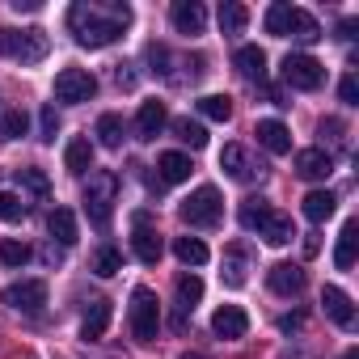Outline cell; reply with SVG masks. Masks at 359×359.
<instances>
[{"label": "cell", "instance_id": "836d02e7", "mask_svg": "<svg viewBox=\"0 0 359 359\" xmlns=\"http://www.w3.org/2000/svg\"><path fill=\"white\" fill-rule=\"evenodd\" d=\"M93 271H97L102 279H110V275H118V271H123V254H118L114 245H102V250L93 254Z\"/></svg>", "mask_w": 359, "mask_h": 359}, {"label": "cell", "instance_id": "9a60e30c", "mask_svg": "<svg viewBox=\"0 0 359 359\" xmlns=\"http://www.w3.org/2000/svg\"><path fill=\"white\" fill-rule=\"evenodd\" d=\"M110 317H114V309H110V300H89V309H85V317H81V338L85 342H97L106 330H110Z\"/></svg>", "mask_w": 359, "mask_h": 359}, {"label": "cell", "instance_id": "4fadbf2b", "mask_svg": "<svg viewBox=\"0 0 359 359\" xmlns=\"http://www.w3.org/2000/svg\"><path fill=\"white\" fill-rule=\"evenodd\" d=\"M296 173L304 177V182H325V177L334 173V156L325 148H300L296 152Z\"/></svg>", "mask_w": 359, "mask_h": 359}, {"label": "cell", "instance_id": "d590c367", "mask_svg": "<svg viewBox=\"0 0 359 359\" xmlns=\"http://www.w3.org/2000/svg\"><path fill=\"white\" fill-rule=\"evenodd\" d=\"M34 254H30V245L26 241H0V262L5 266H26Z\"/></svg>", "mask_w": 359, "mask_h": 359}, {"label": "cell", "instance_id": "ee69618b", "mask_svg": "<svg viewBox=\"0 0 359 359\" xmlns=\"http://www.w3.org/2000/svg\"><path fill=\"white\" fill-rule=\"evenodd\" d=\"M300 325H304V317H283V321H279L283 334H292V330H300Z\"/></svg>", "mask_w": 359, "mask_h": 359}, {"label": "cell", "instance_id": "ab89813d", "mask_svg": "<svg viewBox=\"0 0 359 359\" xmlns=\"http://www.w3.org/2000/svg\"><path fill=\"white\" fill-rule=\"evenodd\" d=\"M22 187L43 199V195H47V173H43V169H22Z\"/></svg>", "mask_w": 359, "mask_h": 359}, {"label": "cell", "instance_id": "f546056e", "mask_svg": "<svg viewBox=\"0 0 359 359\" xmlns=\"http://www.w3.org/2000/svg\"><path fill=\"white\" fill-rule=\"evenodd\" d=\"M245 22H250L245 5H237V0H224V5H220V30H224V34H241Z\"/></svg>", "mask_w": 359, "mask_h": 359}, {"label": "cell", "instance_id": "ac0fdd59", "mask_svg": "<svg viewBox=\"0 0 359 359\" xmlns=\"http://www.w3.org/2000/svg\"><path fill=\"white\" fill-rule=\"evenodd\" d=\"M254 135H258V144H262L266 152H275V156H287V152H292V131H287L279 118H262Z\"/></svg>", "mask_w": 359, "mask_h": 359}, {"label": "cell", "instance_id": "d6a6232c", "mask_svg": "<svg viewBox=\"0 0 359 359\" xmlns=\"http://www.w3.org/2000/svg\"><path fill=\"white\" fill-rule=\"evenodd\" d=\"M173 131H177V140L191 144V148H208V131L195 118H173Z\"/></svg>", "mask_w": 359, "mask_h": 359}, {"label": "cell", "instance_id": "603a6c76", "mask_svg": "<svg viewBox=\"0 0 359 359\" xmlns=\"http://www.w3.org/2000/svg\"><path fill=\"white\" fill-rule=\"evenodd\" d=\"M287 34H292L296 43H317V39H321V26H317L313 13H304V9L292 5V13H287Z\"/></svg>", "mask_w": 359, "mask_h": 359}, {"label": "cell", "instance_id": "60d3db41", "mask_svg": "<svg viewBox=\"0 0 359 359\" xmlns=\"http://www.w3.org/2000/svg\"><path fill=\"white\" fill-rule=\"evenodd\" d=\"M338 97H342L346 106H359V81H355V76H342V85H338Z\"/></svg>", "mask_w": 359, "mask_h": 359}, {"label": "cell", "instance_id": "d4e9b609", "mask_svg": "<svg viewBox=\"0 0 359 359\" xmlns=\"http://www.w3.org/2000/svg\"><path fill=\"white\" fill-rule=\"evenodd\" d=\"M173 287H177V309H195V304L203 300V279H199L195 271H182Z\"/></svg>", "mask_w": 359, "mask_h": 359}, {"label": "cell", "instance_id": "1f68e13d", "mask_svg": "<svg viewBox=\"0 0 359 359\" xmlns=\"http://www.w3.org/2000/svg\"><path fill=\"white\" fill-rule=\"evenodd\" d=\"M123 135H127V127H123L118 114H102V118H97V140H102V148H118Z\"/></svg>", "mask_w": 359, "mask_h": 359}, {"label": "cell", "instance_id": "5bb4252c", "mask_svg": "<svg viewBox=\"0 0 359 359\" xmlns=\"http://www.w3.org/2000/svg\"><path fill=\"white\" fill-rule=\"evenodd\" d=\"M266 283H271L275 296H300V292H304V271H300L296 262H275V266L266 271Z\"/></svg>", "mask_w": 359, "mask_h": 359}, {"label": "cell", "instance_id": "7402d4cb", "mask_svg": "<svg viewBox=\"0 0 359 359\" xmlns=\"http://www.w3.org/2000/svg\"><path fill=\"white\" fill-rule=\"evenodd\" d=\"M237 72H241L245 81L262 85V81H266V51H262V47H241V51H237Z\"/></svg>", "mask_w": 359, "mask_h": 359}, {"label": "cell", "instance_id": "d6986e66", "mask_svg": "<svg viewBox=\"0 0 359 359\" xmlns=\"http://www.w3.org/2000/svg\"><path fill=\"white\" fill-rule=\"evenodd\" d=\"M165 123H169L165 102H144V106H140V114H135V135H140V140H156Z\"/></svg>", "mask_w": 359, "mask_h": 359}, {"label": "cell", "instance_id": "bcb514c9", "mask_svg": "<svg viewBox=\"0 0 359 359\" xmlns=\"http://www.w3.org/2000/svg\"><path fill=\"white\" fill-rule=\"evenodd\" d=\"M169 325H173V330H187V309H182V313H173V317H169Z\"/></svg>", "mask_w": 359, "mask_h": 359}, {"label": "cell", "instance_id": "74e56055", "mask_svg": "<svg viewBox=\"0 0 359 359\" xmlns=\"http://www.w3.org/2000/svg\"><path fill=\"white\" fill-rule=\"evenodd\" d=\"M287 13H292V5H271L266 9V34L287 39Z\"/></svg>", "mask_w": 359, "mask_h": 359}, {"label": "cell", "instance_id": "277c9868", "mask_svg": "<svg viewBox=\"0 0 359 359\" xmlns=\"http://www.w3.org/2000/svg\"><path fill=\"white\" fill-rule=\"evenodd\" d=\"M51 51L43 30H0V55H9L18 64H43Z\"/></svg>", "mask_w": 359, "mask_h": 359}, {"label": "cell", "instance_id": "b9f144b4", "mask_svg": "<svg viewBox=\"0 0 359 359\" xmlns=\"http://www.w3.org/2000/svg\"><path fill=\"white\" fill-rule=\"evenodd\" d=\"M127 68H131V64H114V81H118L123 89H131V85H135V76H131Z\"/></svg>", "mask_w": 359, "mask_h": 359}, {"label": "cell", "instance_id": "4316f807", "mask_svg": "<svg viewBox=\"0 0 359 359\" xmlns=\"http://www.w3.org/2000/svg\"><path fill=\"white\" fill-rule=\"evenodd\" d=\"M191 177V156L187 152H165L161 156V182H187Z\"/></svg>", "mask_w": 359, "mask_h": 359}, {"label": "cell", "instance_id": "7a4b0ae2", "mask_svg": "<svg viewBox=\"0 0 359 359\" xmlns=\"http://www.w3.org/2000/svg\"><path fill=\"white\" fill-rule=\"evenodd\" d=\"M241 229L258 233L266 245H287V241L296 237L292 220H287L283 212H275L266 199H245V203H241Z\"/></svg>", "mask_w": 359, "mask_h": 359}, {"label": "cell", "instance_id": "7c38bea8", "mask_svg": "<svg viewBox=\"0 0 359 359\" xmlns=\"http://www.w3.org/2000/svg\"><path fill=\"white\" fill-rule=\"evenodd\" d=\"M131 250H135V258H140L144 266H156V262H161V254H165V245H161L156 229H148V216H144V212L135 216V237H131Z\"/></svg>", "mask_w": 359, "mask_h": 359}, {"label": "cell", "instance_id": "ffe728a7", "mask_svg": "<svg viewBox=\"0 0 359 359\" xmlns=\"http://www.w3.org/2000/svg\"><path fill=\"white\" fill-rule=\"evenodd\" d=\"M64 169H68L72 177H85V173L93 169V144H89L85 135L68 140V148H64Z\"/></svg>", "mask_w": 359, "mask_h": 359}, {"label": "cell", "instance_id": "ba28073f", "mask_svg": "<svg viewBox=\"0 0 359 359\" xmlns=\"http://www.w3.org/2000/svg\"><path fill=\"white\" fill-rule=\"evenodd\" d=\"M283 81H287L292 89H304V93H313V89H321V81H325V68H321L313 55H304V51H292V55L283 60Z\"/></svg>", "mask_w": 359, "mask_h": 359}, {"label": "cell", "instance_id": "3957f363", "mask_svg": "<svg viewBox=\"0 0 359 359\" xmlns=\"http://www.w3.org/2000/svg\"><path fill=\"white\" fill-rule=\"evenodd\" d=\"M114 195H118V177L110 169H97L89 173V187H85V216L93 229H110V216H114Z\"/></svg>", "mask_w": 359, "mask_h": 359}, {"label": "cell", "instance_id": "e575fe53", "mask_svg": "<svg viewBox=\"0 0 359 359\" xmlns=\"http://www.w3.org/2000/svg\"><path fill=\"white\" fill-rule=\"evenodd\" d=\"M220 275H224L229 287H241V283H245V254H241L237 245L224 254V271H220Z\"/></svg>", "mask_w": 359, "mask_h": 359}, {"label": "cell", "instance_id": "f1b7e54d", "mask_svg": "<svg viewBox=\"0 0 359 359\" xmlns=\"http://www.w3.org/2000/svg\"><path fill=\"white\" fill-rule=\"evenodd\" d=\"M199 114L212 118V123H229V118H233V97H224V93H208V97H199Z\"/></svg>", "mask_w": 359, "mask_h": 359}, {"label": "cell", "instance_id": "8fae6325", "mask_svg": "<svg viewBox=\"0 0 359 359\" xmlns=\"http://www.w3.org/2000/svg\"><path fill=\"white\" fill-rule=\"evenodd\" d=\"M169 22H173L177 34H203V26H208V9L199 5V0H173Z\"/></svg>", "mask_w": 359, "mask_h": 359}, {"label": "cell", "instance_id": "c3c4849f", "mask_svg": "<svg viewBox=\"0 0 359 359\" xmlns=\"http://www.w3.org/2000/svg\"><path fill=\"white\" fill-rule=\"evenodd\" d=\"M177 359H212V355H203V351H182Z\"/></svg>", "mask_w": 359, "mask_h": 359}, {"label": "cell", "instance_id": "484cf974", "mask_svg": "<svg viewBox=\"0 0 359 359\" xmlns=\"http://www.w3.org/2000/svg\"><path fill=\"white\" fill-rule=\"evenodd\" d=\"M334 208H338V199H334L330 191H309V195H304V216H309L313 224L330 220V216H334Z\"/></svg>", "mask_w": 359, "mask_h": 359}, {"label": "cell", "instance_id": "2e32d148", "mask_svg": "<svg viewBox=\"0 0 359 359\" xmlns=\"http://www.w3.org/2000/svg\"><path fill=\"white\" fill-rule=\"evenodd\" d=\"M321 304H325V313H330V321L334 325H342V330H355V304H351V296L342 292V287H325L321 292Z\"/></svg>", "mask_w": 359, "mask_h": 359}, {"label": "cell", "instance_id": "30bf717a", "mask_svg": "<svg viewBox=\"0 0 359 359\" xmlns=\"http://www.w3.org/2000/svg\"><path fill=\"white\" fill-rule=\"evenodd\" d=\"M0 300H5L9 309H18V313H43V309H47V283H43V279L9 283L5 292H0Z\"/></svg>", "mask_w": 359, "mask_h": 359}, {"label": "cell", "instance_id": "e0dca14e", "mask_svg": "<svg viewBox=\"0 0 359 359\" xmlns=\"http://www.w3.org/2000/svg\"><path fill=\"white\" fill-rule=\"evenodd\" d=\"M212 330H216V338H245L250 317H245V309H237V304H220L216 317H212Z\"/></svg>", "mask_w": 359, "mask_h": 359}, {"label": "cell", "instance_id": "8d00e7d4", "mask_svg": "<svg viewBox=\"0 0 359 359\" xmlns=\"http://www.w3.org/2000/svg\"><path fill=\"white\" fill-rule=\"evenodd\" d=\"M26 127H30L26 110H9L5 118H0V140H22V135H26Z\"/></svg>", "mask_w": 359, "mask_h": 359}, {"label": "cell", "instance_id": "5b68a950", "mask_svg": "<svg viewBox=\"0 0 359 359\" xmlns=\"http://www.w3.org/2000/svg\"><path fill=\"white\" fill-rule=\"evenodd\" d=\"M220 216H224V199L216 187H199V191H191V199H182V220L195 229H216Z\"/></svg>", "mask_w": 359, "mask_h": 359}, {"label": "cell", "instance_id": "52a82bcc", "mask_svg": "<svg viewBox=\"0 0 359 359\" xmlns=\"http://www.w3.org/2000/svg\"><path fill=\"white\" fill-rule=\"evenodd\" d=\"M220 169L233 177V182H262V173H266V165H262L250 148H241V144H224Z\"/></svg>", "mask_w": 359, "mask_h": 359}, {"label": "cell", "instance_id": "44dd1931", "mask_svg": "<svg viewBox=\"0 0 359 359\" xmlns=\"http://www.w3.org/2000/svg\"><path fill=\"white\" fill-rule=\"evenodd\" d=\"M355 254H359V224L346 220L342 233H338V250H334V266L338 271H351L355 266Z\"/></svg>", "mask_w": 359, "mask_h": 359}, {"label": "cell", "instance_id": "681fc988", "mask_svg": "<svg viewBox=\"0 0 359 359\" xmlns=\"http://www.w3.org/2000/svg\"><path fill=\"white\" fill-rule=\"evenodd\" d=\"M342 359H359V351H355V346H351V351H342Z\"/></svg>", "mask_w": 359, "mask_h": 359}, {"label": "cell", "instance_id": "f35d334b", "mask_svg": "<svg viewBox=\"0 0 359 359\" xmlns=\"http://www.w3.org/2000/svg\"><path fill=\"white\" fill-rule=\"evenodd\" d=\"M55 131H60V114H55V106H43L39 110V140L55 144Z\"/></svg>", "mask_w": 359, "mask_h": 359}, {"label": "cell", "instance_id": "8992f818", "mask_svg": "<svg viewBox=\"0 0 359 359\" xmlns=\"http://www.w3.org/2000/svg\"><path fill=\"white\" fill-rule=\"evenodd\" d=\"M161 330V304H156V292L152 287H135L131 292V334L140 342H152Z\"/></svg>", "mask_w": 359, "mask_h": 359}, {"label": "cell", "instance_id": "83f0119b", "mask_svg": "<svg viewBox=\"0 0 359 359\" xmlns=\"http://www.w3.org/2000/svg\"><path fill=\"white\" fill-rule=\"evenodd\" d=\"M173 254H177V262H182V266H203L208 262V245L199 237H177L173 241Z\"/></svg>", "mask_w": 359, "mask_h": 359}, {"label": "cell", "instance_id": "cb8c5ba5", "mask_svg": "<svg viewBox=\"0 0 359 359\" xmlns=\"http://www.w3.org/2000/svg\"><path fill=\"white\" fill-rule=\"evenodd\" d=\"M47 233H51V241H60V245H76V216H72L68 208H55V212L47 216Z\"/></svg>", "mask_w": 359, "mask_h": 359}, {"label": "cell", "instance_id": "7bdbcfd3", "mask_svg": "<svg viewBox=\"0 0 359 359\" xmlns=\"http://www.w3.org/2000/svg\"><path fill=\"white\" fill-rule=\"evenodd\" d=\"M355 30H359V22H355V18H346V22L338 26V39H355Z\"/></svg>", "mask_w": 359, "mask_h": 359}, {"label": "cell", "instance_id": "4dcf8cb0", "mask_svg": "<svg viewBox=\"0 0 359 359\" xmlns=\"http://www.w3.org/2000/svg\"><path fill=\"white\" fill-rule=\"evenodd\" d=\"M26 212H30V203H26L22 195L0 191V220H5V224H22V220H26Z\"/></svg>", "mask_w": 359, "mask_h": 359}, {"label": "cell", "instance_id": "6da1fadb", "mask_svg": "<svg viewBox=\"0 0 359 359\" xmlns=\"http://www.w3.org/2000/svg\"><path fill=\"white\" fill-rule=\"evenodd\" d=\"M127 26H131V9L123 0H81L68 9V30L81 47H110L114 39H123Z\"/></svg>", "mask_w": 359, "mask_h": 359}, {"label": "cell", "instance_id": "f6af8a7d", "mask_svg": "<svg viewBox=\"0 0 359 359\" xmlns=\"http://www.w3.org/2000/svg\"><path fill=\"white\" fill-rule=\"evenodd\" d=\"M317 250H321V241H317V233H309V241H304V254H309V258H313V254H317Z\"/></svg>", "mask_w": 359, "mask_h": 359}, {"label": "cell", "instance_id": "9c48e42d", "mask_svg": "<svg viewBox=\"0 0 359 359\" xmlns=\"http://www.w3.org/2000/svg\"><path fill=\"white\" fill-rule=\"evenodd\" d=\"M93 93H97V76L85 72V68H64V72L55 76V97L68 102V106H81V102H89Z\"/></svg>", "mask_w": 359, "mask_h": 359}, {"label": "cell", "instance_id": "7dc6e473", "mask_svg": "<svg viewBox=\"0 0 359 359\" xmlns=\"http://www.w3.org/2000/svg\"><path fill=\"white\" fill-rule=\"evenodd\" d=\"M43 262H60V250H55V241H51V245L43 250Z\"/></svg>", "mask_w": 359, "mask_h": 359}]
</instances>
